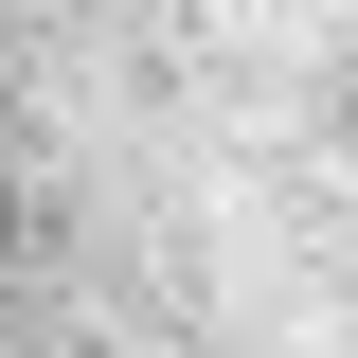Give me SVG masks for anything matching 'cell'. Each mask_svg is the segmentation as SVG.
I'll return each instance as SVG.
<instances>
[{"mask_svg":"<svg viewBox=\"0 0 358 358\" xmlns=\"http://www.w3.org/2000/svg\"><path fill=\"white\" fill-rule=\"evenodd\" d=\"M18 233H36V197H18V143H0V251H18Z\"/></svg>","mask_w":358,"mask_h":358,"instance_id":"cell-1","label":"cell"}]
</instances>
